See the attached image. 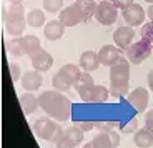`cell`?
Masks as SVG:
<instances>
[{"label": "cell", "instance_id": "cell-1", "mask_svg": "<svg viewBox=\"0 0 153 148\" xmlns=\"http://www.w3.org/2000/svg\"><path fill=\"white\" fill-rule=\"evenodd\" d=\"M40 108L57 122H65L72 117V102L58 90H47L38 95Z\"/></svg>", "mask_w": 153, "mask_h": 148}, {"label": "cell", "instance_id": "cell-2", "mask_svg": "<svg viewBox=\"0 0 153 148\" xmlns=\"http://www.w3.org/2000/svg\"><path fill=\"white\" fill-rule=\"evenodd\" d=\"M32 130H33V133L40 140L50 141V143H57L65 135V130L62 128L57 122H53V118L50 117L35 118V122L32 123Z\"/></svg>", "mask_w": 153, "mask_h": 148}, {"label": "cell", "instance_id": "cell-3", "mask_svg": "<svg viewBox=\"0 0 153 148\" xmlns=\"http://www.w3.org/2000/svg\"><path fill=\"white\" fill-rule=\"evenodd\" d=\"M4 22L7 33L12 37H20L27 25V15L22 4H12L8 8H4Z\"/></svg>", "mask_w": 153, "mask_h": 148}, {"label": "cell", "instance_id": "cell-4", "mask_svg": "<svg viewBox=\"0 0 153 148\" xmlns=\"http://www.w3.org/2000/svg\"><path fill=\"white\" fill-rule=\"evenodd\" d=\"M152 50H153L152 43L142 38V40L131 43V45L125 50V53H126V58H128L130 63L140 65V63H143L150 55H152Z\"/></svg>", "mask_w": 153, "mask_h": 148}, {"label": "cell", "instance_id": "cell-5", "mask_svg": "<svg viewBox=\"0 0 153 148\" xmlns=\"http://www.w3.org/2000/svg\"><path fill=\"white\" fill-rule=\"evenodd\" d=\"M95 19L98 20L102 25H113L118 19V8L113 2L110 0H102L97 7V13H95Z\"/></svg>", "mask_w": 153, "mask_h": 148}, {"label": "cell", "instance_id": "cell-6", "mask_svg": "<svg viewBox=\"0 0 153 148\" xmlns=\"http://www.w3.org/2000/svg\"><path fill=\"white\" fill-rule=\"evenodd\" d=\"M58 20H60L65 27H75V25H78V23L85 22V15L82 13V10L78 8V5L72 4V5H68V7H65V8L60 10Z\"/></svg>", "mask_w": 153, "mask_h": 148}, {"label": "cell", "instance_id": "cell-7", "mask_svg": "<svg viewBox=\"0 0 153 148\" xmlns=\"http://www.w3.org/2000/svg\"><path fill=\"white\" fill-rule=\"evenodd\" d=\"M126 102H128L130 106H133L138 113H142V112H146V106H148V103H150V93H148L146 88L137 87L133 91L128 93Z\"/></svg>", "mask_w": 153, "mask_h": 148}, {"label": "cell", "instance_id": "cell-8", "mask_svg": "<svg viewBox=\"0 0 153 148\" xmlns=\"http://www.w3.org/2000/svg\"><path fill=\"white\" fill-rule=\"evenodd\" d=\"M93 143H95L97 148H117L120 145V135L111 130H100L93 137Z\"/></svg>", "mask_w": 153, "mask_h": 148}, {"label": "cell", "instance_id": "cell-9", "mask_svg": "<svg viewBox=\"0 0 153 148\" xmlns=\"http://www.w3.org/2000/svg\"><path fill=\"white\" fill-rule=\"evenodd\" d=\"M122 17L128 27H138L143 25V22H145V10L140 4H133L128 8L122 10Z\"/></svg>", "mask_w": 153, "mask_h": 148}, {"label": "cell", "instance_id": "cell-10", "mask_svg": "<svg viewBox=\"0 0 153 148\" xmlns=\"http://www.w3.org/2000/svg\"><path fill=\"white\" fill-rule=\"evenodd\" d=\"M30 62H32V67L37 72H48L52 68V65H53V57L45 48H40L30 57Z\"/></svg>", "mask_w": 153, "mask_h": 148}, {"label": "cell", "instance_id": "cell-11", "mask_svg": "<svg viewBox=\"0 0 153 148\" xmlns=\"http://www.w3.org/2000/svg\"><path fill=\"white\" fill-rule=\"evenodd\" d=\"M133 38H135V30L133 27H118L117 30L113 32V42L115 45L122 50H126L128 47L133 43Z\"/></svg>", "mask_w": 153, "mask_h": 148}, {"label": "cell", "instance_id": "cell-12", "mask_svg": "<svg viewBox=\"0 0 153 148\" xmlns=\"http://www.w3.org/2000/svg\"><path fill=\"white\" fill-rule=\"evenodd\" d=\"M98 58L102 65L111 67L122 58V48H118L117 45H103L98 50Z\"/></svg>", "mask_w": 153, "mask_h": 148}, {"label": "cell", "instance_id": "cell-13", "mask_svg": "<svg viewBox=\"0 0 153 148\" xmlns=\"http://www.w3.org/2000/svg\"><path fill=\"white\" fill-rule=\"evenodd\" d=\"M20 82H22V87H23L25 91H37L43 83L42 72H37V70L25 72L22 75V80H20Z\"/></svg>", "mask_w": 153, "mask_h": 148}, {"label": "cell", "instance_id": "cell-14", "mask_svg": "<svg viewBox=\"0 0 153 148\" xmlns=\"http://www.w3.org/2000/svg\"><path fill=\"white\" fill-rule=\"evenodd\" d=\"M110 97V88L103 87V85H95L87 95L82 97V102L85 103H105Z\"/></svg>", "mask_w": 153, "mask_h": 148}, {"label": "cell", "instance_id": "cell-15", "mask_svg": "<svg viewBox=\"0 0 153 148\" xmlns=\"http://www.w3.org/2000/svg\"><path fill=\"white\" fill-rule=\"evenodd\" d=\"M63 33H65V25H63L58 19L50 20V22H47L45 27H43V35H45V38L47 40H52V42L60 40V38L63 37Z\"/></svg>", "mask_w": 153, "mask_h": 148}, {"label": "cell", "instance_id": "cell-16", "mask_svg": "<svg viewBox=\"0 0 153 148\" xmlns=\"http://www.w3.org/2000/svg\"><path fill=\"white\" fill-rule=\"evenodd\" d=\"M110 80H130V62L120 58L110 67Z\"/></svg>", "mask_w": 153, "mask_h": 148}, {"label": "cell", "instance_id": "cell-17", "mask_svg": "<svg viewBox=\"0 0 153 148\" xmlns=\"http://www.w3.org/2000/svg\"><path fill=\"white\" fill-rule=\"evenodd\" d=\"M100 58H98V52H92V50H87V52L82 53L80 57V67L83 72H95L100 67Z\"/></svg>", "mask_w": 153, "mask_h": 148}, {"label": "cell", "instance_id": "cell-18", "mask_svg": "<svg viewBox=\"0 0 153 148\" xmlns=\"http://www.w3.org/2000/svg\"><path fill=\"white\" fill-rule=\"evenodd\" d=\"M73 87H75L76 93L80 95V98H82L83 95H87L88 91L95 87V83H93V78H92V75H90V72H82L80 78L75 82V85H73Z\"/></svg>", "mask_w": 153, "mask_h": 148}, {"label": "cell", "instance_id": "cell-19", "mask_svg": "<svg viewBox=\"0 0 153 148\" xmlns=\"http://www.w3.org/2000/svg\"><path fill=\"white\" fill-rule=\"evenodd\" d=\"M110 95L115 98H123L130 93V80H110Z\"/></svg>", "mask_w": 153, "mask_h": 148}, {"label": "cell", "instance_id": "cell-20", "mask_svg": "<svg viewBox=\"0 0 153 148\" xmlns=\"http://www.w3.org/2000/svg\"><path fill=\"white\" fill-rule=\"evenodd\" d=\"M133 141L138 148H150L153 145V132H150L148 128H140L135 132Z\"/></svg>", "mask_w": 153, "mask_h": 148}, {"label": "cell", "instance_id": "cell-21", "mask_svg": "<svg viewBox=\"0 0 153 148\" xmlns=\"http://www.w3.org/2000/svg\"><path fill=\"white\" fill-rule=\"evenodd\" d=\"M19 100H20L22 112L25 115H32L38 106H40V103H38V97H35L33 93H25V95H22Z\"/></svg>", "mask_w": 153, "mask_h": 148}, {"label": "cell", "instance_id": "cell-22", "mask_svg": "<svg viewBox=\"0 0 153 148\" xmlns=\"http://www.w3.org/2000/svg\"><path fill=\"white\" fill-rule=\"evenodd\" d=\"M20 38H22L23 53L28 55V57H32L37 50L42 48V45H40V38H38L37 35H25V37H20Z\"/></svg>", "mask_w": 153, "mask_h": 148}, {"label": "cell", "instance_id": "cell-23", "mask_svg": "<svg viewBox=\"0 0 153 148\" xmlns=\"http://www.w3.org/2000/svg\"><path fill=\"white\" fill-rule=\"evenodd\" d=\"M52 85H53V88L58 91H68L70 88L73 87V82L62 72V70H58L53 75V78H52Z\"/></svg>", "mask_w": 153, "mask_h": 148}, {"label": "cell", "instance_id": "cell-24", "mask_svg": "<svg viewBox=\"0 0 153 148\" xmlns=\"http://www.w3.org/2000/svg\"><path fill=\"white\" fill-rule=\"evenodd\" d=\"M75 4L78 5L82 13L85 15V22H88L92 17H95L97 7H98V4H95V0H75Z\"/></svg>", "mask_w": 153, "mask_h": 148}, {"label": "cell", "instance_id": "cell-25", "mask_svg": "<svg viewBox=\"0 0 153 148\" xmlns=\"http://www.w3.org/2000/svg\"><path fill=\"white\" fill-rule=\"evenodd\" d=\"M45 13L40 8H32L27 13V25L33 27V28H40V27L45 25Z\"/></svg>", "mask_w": 153, "mask_h": 148}, {"label": "cell", "instance_id": "cell-26", "mask_svg": "<svg viewBox=\"0 0 153 148\" xmlns=\"http://www.w3.org/2000/svg\"><path fill=\"white\" fill-rule=\"evenodd\" d=\"M5 50H7V53H10L13 57H22V55H25L23 53V47H22V38L20 37H12L10 40H7L5 42Z\"/></svg>", "mask_w": 153, "mask_h": 148}, {"label": "cell", "instance_id": "cell-27", "mask_svg": "<svg viewBox=\"0 0 153 148\" xmlns=\"http://www.w3.org/2000/svg\"><path fill=\"white\" fill-rule=\"evenodd\" d=\"M62 72L65 73L67 77H68L70 80H72L73 82V85H75V82L78 78H80V75H82V72H80V68H78V67H76V65H73V63H65L63 65V67H62Z\"/></svg>", "mask_w": 153, "mask_h": 148}, {"label": "cell", "instance_id": "cell-28", "mask_svg": "<svg viewBox=\"0 0 153 148\" xmlns=\"http://www.w3.org/2000/svg\"><path fill=\"white\" fill-rule=\"evenodd\" d=\"M83 133H85V132H82V130L78 128L76 125H72V126H68V128L65 130V135H67V137H68L75 145H80L82 141H83Z\"/></svg>", "mask_w": 153, "mask_h": 148}, {"label": "cell", "instance_id": "cell-29", "mask_svg": "<svg viewBox=\"0 0 153 148\" xmlns=\"http://www.w3.org/2000/svg\"><path fill=\"white\" fill-rule=\"evenodd\" d=\"M62 7H63V0H43V8H45V12L57 13V12L62 10Z\"/></svg>", "mask_w": 153, "mask_h": 148}, {"label": "cell", "instance_id": "cell-30", "mask_svg": "<svg viewBox=\"0 0 153 148\" xmlns=\"http://www.w3.org/2000/svg\"><path fill=\"white\" fill-rule=\"evenodd\" d=\"M142 38L143 40H146V42L153 43V22L150 20V22L143 23L142 27Z\"/></svg>", "mask_w": 153, "mask_h": 148}, {"label": "cell", "instance_id": "cell-31", "mask_svg": "<svg viewBox=\"0 0 153 148\" xmlns=\"http://www.w3.org/2000/svg\"><path fill=\"white\" fill-rule=\"evenodd\" d=\"M137 128H138V122L133 118V120H130L125 126H122V133H123V135H130V133L137 132Z\"/></svg>", "mask_w": 153, "mask_h": 148}, {"label": "cell", "instance_id": "cell-32", "mask_svg": "<svg viewBox=\"0 0 153 148\" xmlns=\"http://www.w3.org/2000/svg\"><path fill=\"white\" fill-rule=\"evenodd\" d=\"M55 145H57L55 148H75V147H76V145L73 143V141L70 140V138L67 137V135H63V137H62V138H60V140H58Z\"/></svg>", "mask_w": 153, "mask_h": 148}, {"label": "cell", "instance_id": "cell-33", "mask_svg": "<svg viewBox=\"0 0 153 148\" xmlns=\"http://www.w3.org/2000/svg\"><path fill=\"white\" fill-rule=\"evenodd\" d=\"M8 73H10V78L13 80V82H17V80L20 78V65L19 63H10L8 65Z\"/></svg>", "mask_w": 153, "mask_h": 148}, {"label": "cell", "instance_id": "cell-34", "mask_svg": "<svg viewBox=\"0 0 153 148\" xmlns=\"http://www.w3.org/2000/svg\"><path fill=\"white\" fill-rule=\"evenodd\" d=\"M73 125H76L78 128L82 130V132H85V133L90 132V130H93V128H97L93 122H82V120H80V122H78V120H75V123H73Z\"/></svg>", "mask_w": 153, "mask_h": 148}, {"label": "cell", "instance_id": "cell-35", "mask_svg": "<svg viewBox=\"0 0 153 148\" xmlns=\"http://www.w3.org/2000/svg\"><path fill=\"white\" fill-rule=\"evenodd\" d=\"M110 2H113L118 10H125V8H128L130 5L135 4V0H110Z\"/></svg>", "mask_w": 153, "mask_h": 148}, {"label": "cell", "instance_id": "cell-36", "mask_svg": "<svg viewBox=\"0 0 153 148\" xmlns=\"http://www.w3.org/2000/svg\"><path fill=\"white\" fill-rule=\"evenodd\" d=\"M145 126L150 130V132H153V110H148L145 115Z\"/></svg>", "mask_w": 153, "mask_h": 148}, {"label": "cell", "instance_id": "cell-37", "mask_svg": "<svg viewBox=\"0 0 153 148\" xmlns=\"http://www.w3.org/2000/svg\"><path fill=\"white\" fill-rule=\"evenodd\" d=\"M117 123H111V122H95V126L98 130H111Z\"/></svg>", "mask_w": 153, "mask_h": 148}, {"label": "cell", "instance_id": "cell-38", "mask_svg": "<svg viewBox=\"0 0 153 148\" xmlns=\"http://www.w3.org/2000/svg\"><path fill=\"white\" fill-rule=\"evenodd\" d=\"M146 80H148V87H150V90L153 91V70L148 73V75H146Z\"/></svg>", "mask_w": 153, "mask_h": 148}, {"label": "cell", "instance_id": "cell-39", "mask_svg": "<svg viewBox=\"0 0 153 148\" xmlns=\"http://www.w3.org/2000/svg\"><path fill=\"white\" fill-rule=\"evenodd\" d=\"M146 15H148V17H150V20L153 22V4L148 7V10H146Z\"/></svg>", "mask_w": 153, "mask_h": 148}, {"label": "cell", "instance_id": "cell-40", "mask_svg": "<svg viewBox=\"0 0 153 148\" xmlns=\"http://www.w3.org/2000/svg\"><path fill=\"white\" fill-rule=\"evenodd\" d=\"M82 148H97V147H95V143H93V141H88V143H85Z\"/></svg>", "mask_w": 153, "mask_h": 148}, {"label": "cell", "instance_id": "cell-41", "mask_svg": "<svg viewBox=\"0 0 153 148\" xmlns=\"http://www.w3.org/2000/svg\"><path fill=\"white\" fill-rule=\"evenodd\" d=\"M8 2H10V4H22L23 0H8Z\"/></svg>", "mask_w": 153, "mask_h": 148}, {"label": "cell", "instance_id": "cell-42", "mask_svg": "<svg viewBox=\"0 0 153 148\" xmlns=\"http://www.w3.org/2000/svg\"><path fill=\"white\" fill-rule=\"evenodd\" d=\"M146 2H148V4H153V0H146Z\"/></svg>", "mask_w": 153, "mask_h": 148}]
</instances>
